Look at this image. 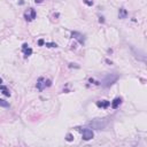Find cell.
Returning a JSON list of instances; mask_svg holds the SVG:
<instances>
[{
	"mask_svg": "<svg viewBox=\"0 0 147 147\" xmlns=\"http://www.w3.org/2000/svg\"><path fill=\"white\" fill-rule=\"evenodd\" d=\"M107 124H108L107 118H94L93 121L90 122V125H91L92 127H94V129H98V130L106 127Z\"/></svg>",
	"mask_w": 147,
	"mask_h": 147,
	"instance_id": "1",
	"label": "cell"
},
{
	"mask_svg": "<svg viewBox=\"0 0 147 147\" xmlns=\"http://www.w3.org/2000/svg\"><path fill=\"white\" fill-rule=\"evenodd\" d=\"M117 78H118V76L117 75H107L105 78H103V80H102V86H105V87H109V86H111L116 80H117Z\"/></svg>",
	"mask_w": 147,
	"mask_h": 147,
	"instance_id": "2",
	"label": "cell"
},
{
	"mask_svg": "<svg viewBox=\"0 0 147 147\" xmlns=\"http://www.w3.org/2000/svg\"><path fill=\"white\" fill-rule=\"evenodd\" d=\"M47 86H51V80L49 79H46L44 77H40L38 80H37V88L39 91H42L45 87Z\"/></svg>",
	"mask_w": 147,
	"mask_h": 147,
	"instance_id": "3",
	"label": "cell"
},
{
	"mask_svg": "<svg viewBox=\"0 0 147 147\" xmlns=\"http://www.w3.org/2000/svg\"><path fill=\"white\" fill-rule=\"evenodd\" d=\"M24 17H25L26 21H32L33 18H36V11H34V9L33 8L28 9V11H25V14H24Z\"/></svg>",
	"mask_w": 147,
	"mask_h": 147,
	"instance_id": "4",
	"label": "cell"
},
{
	"mask_svg": "<svg viewBox=\"0 0 147 147\" xmlns=\"http://www.w3.org/2000/svg\"><path fill=\"white\" fill-rule=\"evenodd\" d=\"M93 136H94V133L91 129H84L83 130V139L84 140H90L93 138Z\"/></svg>",
	"mask_w": 147,
	"mask_h": 147,
	"instance_id": "5",
	"label": "cell"
},
{
	"mask_svg": "<svg viewBox=\"0 0 147 147\" xmlns=\"http://www.w3.org/2000/svg\"><path fill=\"white\" fill-rule=\"evenodd\" d=\"M71 36H72V38H75V39H77L80 44H84V36L82 34V33H79V32H72L71 33Z\"/></svg>",
	"mask_w": 147,
	"mask_h": 147,
	"instance_id": "6",
	"label": "cell"
},
{
	"mask_svg": "<svg viewBox=\"0 0 147 147\" xmlns=\"http://www.w3.org/2000/svg\"><path fill=\"white\" fill-rule=\"evenodd\" d=\"M23 53H24V55L25 56H30L31 54H32V49L28 46V44H23Z\"/></svg>",
	"mask_w": 147,
	"mask_h": 147,
	"instance_id": "7",
	"label": "cell"
},
{
	"mask_svg": "<svg viewBox=\"0 0 147 147\" xmlns=\"http://www.w3.org/2000/svg\"><path fill=\"white\" fill-rule=\"evenodd\" d=\"M96 106L98 107H101V108H107L110 106V102L109 101H106V100H102V101H98L96 102Z\"/></svg>",
	"mask_w": 147,
	"mask_h": 147,
	"instance_id": "8",
	"label": "cell"
},
{
	"mask_svg": "<svg viewBox=\"0 0 147 147\" xmlns=\"http://www.w3.org/2000/svg\"><path fill=\"white\" fill-rule=\"evenodd\" d=\"M121 102H122V99H121V98H115V99H114V101L111 102V108L116 109V108L121 105Z\"/></svg>",
	"mask_w": 147,
	"mask_h": 147,
	"instance_id": "9",
	"label": "cell"
},
{
	"mask_svg": "<svg viewBox=\"0 0 147 147\" xmlns=\"http://www.w3.org/2000/svg\"><path fill=\"white\" fill-rule=\"evenodd\" d=\"M0 90L2 91V93H3L5 95H7V96H9V95H10V92L8 91V88H7L6 86H3V85H0Z\"/></svg>",
	"mask_w": 147,
	"mask_h": 147,
	"instance_id": "10",
	"label": "cell"
},
{
	"mask_svg": "<svg viewBox=\"0 0 147 147\" xmlns=\"http://www.w3.org/2000/svg\"><path fill=\"white\" fill-rule=\"evenodd\" d=\"M126 10L124 9V8H121L119 9V13H118V15H119V18H125L126 17Z\"/></svg>",
	"mask_w": 147,
	"mask_h": 147,
	"instance_id": "11",
	"label": "cell"
},
{
	"mask_svg": "<svg viewBox=\"0 0 147 147\" xmlns=\"http://www.w3.org/2000/svg\"><path fill=\"white\" fill-rule=\"evenodd\" d=\"M0 107H3V108H8V107H9V103H8L6 100H3V99H0Z\"/></svg>",
	"mask_w": 147,
	"mask_h": 147,
	"instance_id": "12",
	"label": "cell"
},
{
	"mask_svg": "<svg viewBox=\"0 0 147 147\" xmlns=\"http://www.w3.org/2000/svg\"><path fill=\"white\" fill-rule=\"evenodd\" d=\"M65 139H67L68 141H71V140H72L74 138H72V136H71L70 133H68V134H67V138H65Z\"/></svg>",
	"mask_w": 147,
	"mask_h": 147,
	"instance_id": "13",
	"label": "cell"
},
{
	"mask_svg": "<svg viewBox=\"0 0 147 147\" xmlns=\"http://www.w3.org/2000/svg\"><path fill=\"white\" fill-rule=\"evenodd\" d=\"M83 1H84L86 5H88V6H92V5H93V1H91V0H83Z\"/></svg>",
	"mask_w": 147,
	"mask_h": 147,
	"instance_id": "14",
	"label": "cell"
},
{
	"mask_svg": "<svg viewBox=\"0 0 147 147\" xmlns=\"http://www.w3.org/2000/svg\"><path fill=\"white\" fill-rule=\"evenodd\" d=\"M46 45H47L48 47H56V46H57L56 44H46Z\"/></svg>",
	"mask_w": 147,
	"mask_h": 147,
	"instance_id": "15",
	"label": "cell"
},
{
	"mask_svg": "<svg viewBox=\"0 0 147 147\" xmlns=\"http://www.w3.org/2000/svg\"><path fill=\"white\" fill-rule=\"evenodd\" d=\"M38 44H39V45H42V44H44V40H42V39H40V40L38 41Z\"/></svg>",
	"mask_w": 147,
	"mask_h": 147,
	"instance_id": "16",
	"label": "cell"
},
{
	"mask_svg": "<svg viewBox=\"0 0 147 147\" xmlns=\"http://www.w3.org/2000/svg\"><path fill=\"white\" fill-rule=\"evenodd\" d=\"M34 1H36V2H37V3H40V2H42V1H44V0H34Z\"/></svg>",
	"mask_w": 147,
	"mask_h": 147,
	"instance_id": "17",
	"label": "cell"
},
{
	"mask_svg": "<svg viewBox=\"0 0 147 147\" xmlns=\"http://www.w3.org/2000/svg\"><path fill=\"white\" fill-rule=\"evenodd\" d=\"M1 83H2V79H1V78H0V85H1Z\"/></svg>",
	"mask_w": 147,
	"mask_h": 147,
	"instance_id": "18",
	"label": "cell"
}]
</instances>
